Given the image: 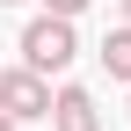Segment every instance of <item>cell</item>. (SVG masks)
<instances>
[{"instance_id":"obj_3","label":"cell","mask_w":131,"mask_h":131,"mask_svg":"<svg viewBox=\"0 0 131 131\" xmlns=\"http://www.w3.org/2000/svg\"><path fill=\"white\" fill-rule=\"evenodd\" d=\"M51 131H102V109H95V95L66 80V88H58V102H51Z\"/></svg>"},{"instance_id":"obj_5","label":"cell","mask_w":131,"mask_h":131,"mask_svg":"<svg viewBox=\"0 0 131 131\" xmlns=\"http://www.w3.org/2000/svg\"><path fill=\"white\" fill-rule=\"evenodd\" d=\"M95 0H44V15H58V22H73V15H88Z\"/></svg>"},{"instance_id":"obj_4","label":"cell","mask_w":131,"mask_h":131,"mask_svg":"<svg viewBox=\"0 0 131 131\" xmlns=\"http://www.w3.org/2000/svg\"><path fill=\"white\" fill-rule=\"evenodd\" d=\"M102 73H109V80H131V22L102 37Z\"/></svg>"},{"instance_id":"obj_8","label":"cell","mask_w":131,"mask_h":131,"mask_svg":"<svg viewBox=\"0 0 131 131\" xmlns=\"http://www.w3.org/2000/svg\"><path fill=\"white\" fill-rule=\"evenodd\" d=\"M7 7H15V0H7Z\"/></svg>"},{"instance_id":"obj_7","label":"cell","mask_w":131,"mask_h":131,"mask_svg":"<svg viewBox=\"0 0 131 131\" xmlns=\"http://www.w3.org/2000/svg\"><path fill=\"white\" fill-rule=\"evenodd\" d=\"M124 22H131V0H124Z\"/></svg>"},{"instance_id":"obj_2","label":"cell","mask_w":131,"mask_h":131,"mask_svg":"<svg viewBox=\"0 0 131 131\" xmlns=\"http://www.w3.org/2000/svg\"><path fill=\"white\" fill-rule=\"evenodd\" d=\"M51 102H58V88H51L44 73H29V66H7V73H0V109H7L15 124L51 117Z\"/></svg>"},{"instance_id":"obj_6","label":"cell","mask_w":131,"mask_h":131,"mask_svg":"<svg viewBox=\"0 0 131 131\" xmlns=\"http://www.w3.org/2000/svg\"><path fill=\"white\" fill-rule=\"evenodd\" d=\"M0 131H15V117H7V109H0Z\"/></svg>"},{"instance_id":"obj_1","label":"cell","mask_w":131,"mask_h":131,"mask_svg":"<svg viewBox=\"0 0 131 131\" xmlns=\"http://www.w3.org/2000/svg\"><path fill=\"white\" fill-rule=\"evenodd\" d=\"M80 58V37H73V22H58V15H37V22L22 29V66L29 73H66V66Z\"/></svg>"}]
</instances>
